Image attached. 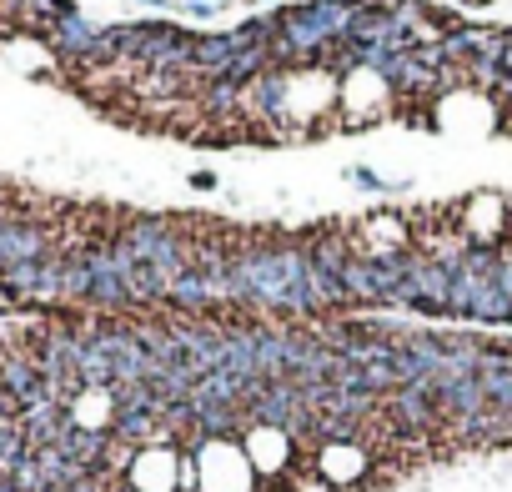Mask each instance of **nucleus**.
Wrapping results in <instances>:
<instances>
[{"mask_svg":"<svg viewBox=\"0 0 512 492\" xmlns=\"http://www.w3.org/2000/svg\"><path fill=\"white\" fill-rule=\"evenodd\" d=\"M46 252H56V236H51L46 221L21 216V211H0V267L41 262Z\"/></svg>","mask_w":512,"mask_h":492,"instance_id":"f257e3e1","label":"nucleus"},{"mask_svg":"<svg viewBox=\"0 0 512 492\" xmlns=\"http://www.w3.org/2000/svg\"><path fill=\"white\" fill-rule=\"evenodd\" d=\"M0 387L21 402V412L36 407V402H46V377H41V362H36L31 347H21V342L0 347Z\"/></svg>","mask_w":512,"mask_h":492,"instance_id":"f03ea898","label":"nucleus"},{"mask_svg":"<svg viewBox=\"0 0 512 492\" xmlns=\"http://www.w3.org/2000/svg\"><path fill=\"white\" fill-rule=\"evenodd\" d=\"M412 307L427 312V317H442L452 312V267L427 257V252H412Z\"/></svg>","mask_w":512,"mask_h":492,"instance_id":"7ed1b4c3","label":"nucleus"},{"mask_svg":"<svg viewBox=\"0 0 512 492\" xmlns=\"http://www.w3.org/2000/svg\"><path fill=\"white\" fill-rule=\"evenodd\" d=\"M96 26L81 16V11H66L51 31H46V46L61 56V61H71V66H91V56H96Z\"/></svg>","mask_w":512,"mask_h":492,"instance_id":"20e7f679","label":"nucleus"},{"mask_svg":"<svg viewBox=\"0 0 512 492\" xmlns=\"http://www.w3.org/2000/svg\"><path fill=\"white\" fill-rule=\"evenodd\" d=\"M367 462H372V452L362 442H327V447H317V477H327L332 487L357 482L367 472Z\"/></svg>","mask_w":512,"mask_h":492,"instance_id":"39448f33","label":"nucleus"},{"mask_svg":"<svg viewBox=\"0 0 512 492\" xmlns=\"http://www.w3.org/2000/svg\"><path fill=\"white\" fill-rule=\"evenodd\" d=\"M292 432H282V427H246V462L251 467H262V472H282L287 462H292Z\"/></svg>","mask_w":512,"mask_h":492,"instance_id":"423d86ee","label":"nucleus"},{"mask_svg":"<svg viewBox=\"0 0 512 492\" xmlns=\"http://www.w3.org/2000/svg\"><path fill=\"white\" fill-rule=\"evenodd\" d=\"M0 422H21V402L6 387H0Z\"/></svg>","mask_w":512,"mask_h":492,"instance_id":"0eeeda50","label":"nucleus"},{"mask_svg":"<svg viewBox=\"0 0 512 492\" xmlns=\"http://www.w3.org/2000/svg\"><path fill=\"white\" fill-rule=\"evenodd\" d=\"M352 181H357V186H367V191H382V186H387V181H377L367 166H357V171H352Z\"/></svg>","mask_w":512,"mask_h":492,"instance_id":"6e6552de","label":"nucleus"},{"mask_svg":"<svg viewBox=\"0 0 512 492\" xmlns=\"http://www.w3.org/2000/svg\"><path fill=\"white\" fill-rule=\"evenodd\" d=\"M21 6H26V0H0V21H11V16H21Z\"/></svg>","mask_w":512,"mask_h":492,"instance_id":"1a4fd4ad","label":"nucleus"},{"mask_svg":"<svg viewBox=\"0 0 512 492\" xmlns=\"http://www.w3.org/2000/svg\"><path fill=\"white\" fill-rule=\"evenodd\" d=\"M302 492H332V482H327V477H317V482H302Z\"/></svg>","mask_w":512,"mask_h":492,"instance_id":"9d476101","label":"nucleus"}]
</instances>
